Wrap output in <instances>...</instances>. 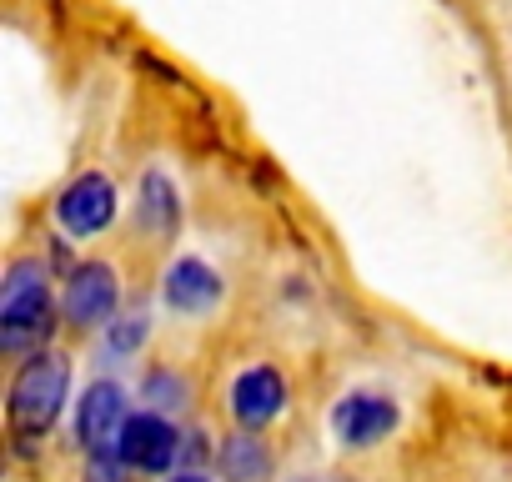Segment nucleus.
<instances>
[{"label":"nucleus","instance_id":"1","mask_svg":"<svg viewBox=\"0 0 512 482\" xmlns=\"http://www.w3.org/2000/svg\"><path fill=\"white\" fill-rule=\"evenodd\" d=\"M66 387H71V367L56 352H31L11 382V402H6V422L11 437L21 442V452H31L61 417L66 407Z\"/></svg>","mask_w":512,"mask_h":482},{"label":"nucleus","instance_id":"2","mask_svg":"<svg viewBox=\"0 0 512 482\" xmlns=\"http://www.w3.org/2000/svg\"><path fill=\"white\" fill-rule=\"evenodd\" d=\"M51 337V287L41 262H16L6 272V292H0V347L26 352Z\"/></svg>","mask_w":512,"mask_h":482},{"label":"nucleus","instance_id":"3","mask_svg":"<svg viewBox=\"0 0 512 482\" xmlns=\"http://www.w3.org/2000/svg\"><path fill=\"white\" fill-rule=\"evenodd\" d=\"M126 392L116 382H91L76 402V442L91 452V457H106L121 447V432H126Z\"/></svg>","mask_w":512,"mask_h":482},{"label":"nucleus","instance_id":"4","mask_svg":"<svg viewBox=\"0 0 512 482\" xmlns=\"http://www.w3.org/2000/svg\"><path fill=\"white\" fill-rule=\"evenodd\" d=\"M56 216H61V226H66L71 236H96V231L111 226V216H116V186H111L106 176L86 171V176H76V181L61 191Z\"/></svg>","mask_w":512,"mask_h":482},{"label":"nucleus","instance_id":"5","mask_svg":"<svg viewBox=\"0 0 512 482\" xmlns=\"http://www.w3.org/2000/svg\"><path fill=\"white\" fill-rule=\"evenodd\" d=\"M176 452H181V437H176V427H171L166 417H156V412L131 417L126 432H121V447H116V457H121L126 467H141V472H166V467L176 462Z\"/></svg>","mask_w":512,"mask_h":482},{"label":"nucleus","instance_id":"6","mask_svg":"<svg viewBox=\"0 0 512 482\" xmlns=\"http://www.w3.org/2000/svg\"><path fill=\"white\" fill-rule=\"evenodd\" d=\"M116 312V272L106 262H81L66 287V322L71 327H101Z\"/></svg>","mask_w":512,"mask_h":482},{"label":"nucleus","instance_id":"7","mask_svg":"<svg viewBox=\"0 0 512 482\" xmlns=\"http://www.w3.org/2000/svg\"><path fill=\"white\" fill-rule=\"evenodd\" d=\"M287 407V382L272 367H251L231 382V417L241 427H267L272 417H282Z\"/></svg>","mask_w":512,"mask_h":482},{"label":"nucleus","instance_id":"8","mask_svg":"<svg viewBox=\"0 0 512 482\" xmlns=\"http://www.w3.org/2000/svg\"><path fill=\"white\" fill-rule=\"evenodd\" d=\"M332 427H337V437L347 447H372V442H382L397 427V407L387 397H377V392H352V397L337 402Z\"/></svg>","mask_w":512,"mask_h":482},{"label":"nucleus","instance_id":"9","mask_svg":"<svg viewBox=\"0 0 512 482\" xmlns=\"http://www.w3.org/2000/svg\"><path fill=\"white\" fill-rule=\"evenodd\" d=\"M166 302H171L176 312L201 317V312H211V307L221 302V277H216L206 262L186 257V262H176V267L166 272Z\"/></svg>","mask_w":512,"mask_h":482},{"label":"nucleus","instance_id":"10","mask_svg":"<svg viewBox=\"0 0 512 482\" xmlns=\"http://www.w3.org/2000/svg\"><path fill=\"white\" fill-rule=\"evenodd\" d=\"M267 447L256 442V437H231L226 442V452H221V472L231 477V482H262L267 477Z\"/></svg>","mask_w":512,"mask_h":482},{"label":"nucleus","instance_id":"11","mask_svg":"<svg viewBox=\"0 0 512 482\" xmlns=\"http://www.w3.org/2000/svg\"><path fill=\"white\" fill-rule=\"evenodd\" d=\"M141 191H146V226H171V221H176V201H171V181L151 171Z\"/></svg>","mask_w":512,"mask_h":482},{"label":"nucleus","instance_id":"12","mask_svg":"<svg viewBox=\"0 0 512 482\" xmlns=\"http://www.w3.org/2000/svg\"><path fill=\"white\" fill-rule=\"evenodd\" d=\"M86 482H131V477H126V462H121L116 452H106V457H91Z\"/></svg>","mask_w":512,"mask_h":482},{"label":"nucleus","instance_id":"13","mask_svg":"<svg viewBox=\"0 0 512 482\" xmlns=\"http://www.w3.org/2000/svg\"><path fill=\"white\" fill-rule=\"evenodd\" d=\"M171 482H206L201 472H181V477H171Z\"/></svg>","mask_w":512,"mask_h":482}]
</instances>
